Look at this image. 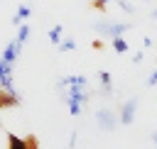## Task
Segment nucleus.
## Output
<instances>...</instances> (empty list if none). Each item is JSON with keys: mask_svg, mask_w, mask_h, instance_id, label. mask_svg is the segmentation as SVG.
Here are the masks:
<instances>
[{"mask_svg": "<svg viewBox=\"0 0 157 149\" xmlns=\"http://www.w3.org/2000/svg\"><path fill=\"white\" fill-rule=\"evenodd\" d=\"M142 59H145V54H142V51H137V54H135V56H132V64H140V61H142Z\"/></svg>", "mask_w": 157, "mask_h": 149, "instance_id": "a211bd4d", "label": "nucleus"}, {"mask_svg": "<svg viewBox=\"0 0 157 149\" xmlns=\"http://www.w3.org/2000/svg\"><path fill=\"white\" fill-rule=\"evenodd\" d=\"M96 122H98V127H101L103 132H115V129H118V125H120L118 112H115V110H110V107H101V110L96 112Z\"/></svg>", "mask_w": 157, "mask_h": 149, "instance_id": "7ed1b4c3", "label": "nucleus"}, {"mask_svg": "<svg viewBox=\"0 0 157 149\" xmlns=\"http://www.w3.org/2000/svg\"><path fill=\"white\" fill-rule=\"evenodd\" d=\"M118 5H120V7H123V10L128 12V15H135V7H132V5L128 2V0H118Z\"/></svg>", "mask_w": 157, "mask_h": 149, "instance_id": "4468645a", "label": "nucleus"}, {"mask_svg": "<svg viewBox=\"0 0 157 149\" xmlns=\"http://www.w3.org/2000/svg\"><path fill=\"white\" fill-rule=\"evenodd\" d=\"M137 105H140V100H137V98H128V100L120 105V112H118V120H120V125H132V122H135Z\"/></svg>", "mask_w": 157, "mask_h": 149, "instance_id": "20e7f679", "label": "nucleus"}, {"mask_svg": "<svg viewBox=\"0 0 157 149\" xmlns=\"http://www.w3.org/2000/svg\"><path fill=\"white\" fill-rule=\"evenodd\" d=\"M25 149H39L37 139H34V137H25Z\"/></svg>", "mask_w": 157, "mask_h": 149, "instance_id": "2eb2a0df", "label": "nucleus"}, {"mask_svg": "<svg viewBox=\"0 0 157 149\" xmlns=\"http://www.w3.org/2000/svg\"><path fill=\"white\" fill-rule=\"evenodd\" d=\"M61 32H64V27H61V24H54V27L49 29V42H52L54 46L61 42Z\"/></svg>", "mask_w": 157, "mask_h": 149, "instance_id": "1a4fd4ad", "label": "nucleus"}, {"mask_svg": "<svg viewBox=\"0 0 157 149\" xmlns=\"http://www.w3.org/2000/svg\"><path fill=\"white\" fill-rule=\"evenodd\" d=\"M110 44H113V51H118V54H125L130 46H128V42L123 39V37H113L110 39Z\"/></svg>", "mask_w": 157, "mask_h": 149, "instance_id": "6e6552de", "label": "nucleus"}, {"mask_svg": "<svg viewBox=\"0 0 157 149\" xmlns=\"http://www.w3.org/2000/svg\"><path fill=\"white\" fill-rule=\"evenodd\" d=\"M29 12H32V10H29V5H20V7H17V17H20V20H27V17H29Z\"/></svg>", "mask_w": 157, "mask_h": 149, "instance_id": "ddd939ff", "label": "nucleus"}, {"mask_svg": "<svg viewBox=\"0 0 157 149\" xmlns=\"http://www.w3.org/2000/svg\"><path fill=\"white\" fill-rule=\"evenodd\" d=\"M17 105H20V95L17 93H7V90L0 88V107L5 110V107H17Z\"/></svg>", "mask_w": 157, "mask_h": 149, "instance_id": "423d86ee", "label": "nucleus"}, {"mask_svg": "<svg viewBox=\"0 0 157 149\" xmlns=\"http://www.w3.org/2000/svg\"><path fill=\"white\" fill-rule=\"evenodd\" d=\"M56 49H59V51H74V49H76V42H74V39H64V42L56 44Z\"/></svg>", "mask_w": 157, "mask_h": 149, "instance_id": "f8f14e48", "label": "nucleus"}, {"mask_svg": "<svg viewBox=\"0 0 157 149\" xmlns=\"http://www.w3.org/2000/svg\"><path fill=\"white\" fill-rule=\"evenodd\" d=\"M0 127H2V122H0Z\"/></svg>", "mask_w": 157, "mask_h": 149, "instance_id": "4be33fe9", "label": "nucleus"}, {"mask_svg": "<svg viewBox=\"0 0 157 149\" xmlns=\"http://www.w3.org/2000/svg\"><path fill=\"white\" fill-rule=\"evenodd\" d=\"M27 39H29V24H27V22H22V24L17 27V42H20V44H25Z\"/></svg>", "mask_w": 157, "mask_h": 149, "instance_id": "9b49d317", "label": "nucleus"}, {"mask_svg": "<svg viewBox=\"0 0 157 149\" xmlns=\"http://www.w3.org/2000/svg\"><path fill=\"white\" fill-rule=\"evenodd\" d=\"M96 34H101L103 39H113V37H123L132 24L130 22H93L91 24Z\"/></svg>", "mask_w": 157, "mask_h": 149, "instance_id": "f03ea898", "label": "nucleus"}, {"mask_svg": "<svg viewBox=\"0 0 157 149\" xmlns=\"http://www.w3.org/2000/svg\"><path fill=\"white\" fill-rule=\"evenodd\" d=\"M152 144H155V149H157V132H152Z\"/></svg>", "mask_w": 157, "mask_h": 149, "instance_id": "aec40b11", "label": "nucleus"}, {"mask_svg": "<svg viewBox=\"0 0 157 149\" xmlns=\"http://www.w3.org/2000/svg\"><path fill=\"white\" fill-rule=\"evenodd\" d=\"M98 81H101V95L110 98V95H113V83H110V73H108V71H98Z\"/></svg>", "mask_w": 157, "mask_h": 149, "instance_id": "0eeeda50", "label": "nucleus"}, {"mask_svg": "<svg viewBox=\"0 0 157 149\" xmlns=\"http://www.w3.org/2000/svg\"><path fill=\"white\" fill-rule=\"evenodd\" d=\"M142 46H145V49H150V46H152V39H150V37H145V39H142Z\"/></svg>", "mask_w": 157, "mask_h": 149, "instance_id": "6ab92c4d", "label": "nucleus"}, {"mask_svg": "<svg viewBox=\"0 0 157 149\" xmlns=\"http://www.w3.org/2000/svg\"><path fill=\"white\" fill-rule=\"evenodd\" d=\"M69 112L71 115H81V107L88 103V93H86V85H66L64 90H59Z\"/></svg>", "mask_w": 157, "mask_h": 149, "instance_id": "f257e3e1", "label": "nucleus"}, {"mask_svg": "<svg viewBox=\"0 0 157 149\" xmlns=\"http://www.w3.org/2000/svg\"><path fill=\"white\" fill-rule=\"evenodd\" d=\"M20 54H22V44H20L17 39H12V42L5 46V51H2L0 61H2V64H7V66H15V61L20 59Z\"/></svg>", "mask_w": 157, "mask_h": 149, "instance_id": "39448f33", "label": "nucleus"}, {"mask_svg": "<svg viewBox=\"0 0 157 149\" xmlns=\"http://www.w3.org/2000/svg\"><path fill=\"white\" fill-rule=\"evenodd\" d=\"M152 17H155V20H157V10H152Z\"/></svg>", "mask_w": 157, "mask_h": 149, "instance_id": "412c9836", "label": "nucleus"}, {"mask_svg": "<svg viewBox=\"0 0 157 149\" xmlns=\"http://www.w3.org/2000/svg\"><path fill=\"white\" fill-rule=\"evenodd\" d=\"M147 85H150V88H155V85H157V68L150 73V78H147Z\"/></svg>", "mask_w": 157, "mask_h": 149, "instance_id": "dca6fc26", "label": "nucleus"}, {"mask_svg": "<svg viewBox=\"0 0 157 149\" xmlns=\"http://www.w3.org/2000/svg\"><path fill=\"white\" fill-rule=\"evenodd\" d=\"M7 149H25V139L17 134H7Z\"/></svg>", "mask_w": 157, "mask_h": 149, "instance_id": "9d476101", "label": "nucleus"}, {"mask_svg": "<svg viewBox=\"0 0 157 149\" xmlns=\"http://www.w3.org/2000/svg\"><path fill=\"white\" fill-rule=\"evenodd\" d=\"M105 2H108V0H91V7H96V10H103V7H105Z\"/></svg>", "mask_w": 157, "mask_h": 149, "instance_id": "f3484780", "label": "nucleus"}]
</instances>
